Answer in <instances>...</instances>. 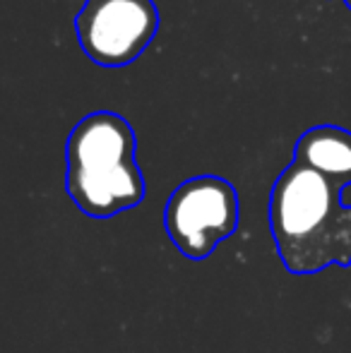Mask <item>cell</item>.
Here are the masks:
<instances>
[{"mask_svg": "<svg viewBox=\"0 0 351 353\" xmlns=\"http://www.w3.org/2000/svg\"><path fill=\"white\" fill-rule=\"evenodd\" d=\"M342 185L291 161L270 195V231L279 260L291 274H318L328 267H351V207Z\"/></svg>", "mask_w": 351, "mask_h": 353, "instance_id": "cell-1", "label": "cell"}, {"mask_svg": "<svg viewBox=\"0 0 351 353\" xmlns=\"http://www.w3.org/2000/svg\"><path fill=\"white\" fill-rule=\"evenodd\" d=\"M294 161L342 188L351 185V132L339 125L310 128L296 142Z\"/></svg>", "mask_w": 351, "mask_h": 353, "instance_id": "cell-5", "label": "cell"}, {"mask_svg": "<svg viewBox=\"0 0 351 353\" xmlns=\"http://www.w3.org/2000/svg\"><path fill=\"white\" fill-rule=\"evenodd\" d=\"M82 51L103 68H121L145 53L159 32L154 0H87L75 17Z\"/></svg>", "mask_w": 351, "mask_h": 353, "instance_id": "cell-4", "label": "cell"}, {"mask_svg": "<svg viewBox=\"0 0 351 353\" xmlns=\"http://www.w3.org/2000/svg\"><path fill=\"white\" fill-rule=\"evenodd\" d=\"M239 192L226 178L195 176L171 192L166 236L188 260H207L239 228Z\"/></svg>", "mask_w": 351, "mask_h": 353, "instance_id": "cell-3", "label": "cell"}, {"mask_svg": "<svg viewBox=\"0 0 351 353\" xmlns=\"http://www.w3.org/2000/svg\"><path fill=\"white\" fill-rule=\"evenodd\" d=\"M66 188L77 210L111 219L145 200L132 125L113 111H97L72 128L66 144Z\"/></svg>", "mask_w": 351, "mask_h": 353, "instance_id": "cell-2", "label": "cell"}, {"mask_svg": "<svg viewBox=\"0 0 351 353\" xmlns=\"http://www.w3.org/2000/svg\"><path fill=\"white\" fill-rule=\"evenodd\" d=\"M344 3H347V5H349V8H351V0H344Z\"/></svg>", "mask_w": 351, "mask_h": 353, "instance_id": "cell-6", "label": "cell"}]
</instances>
